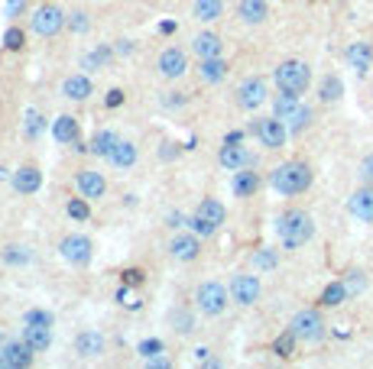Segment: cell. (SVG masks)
<instances>
[{
  "mask_svg": "<svg viewBox=\"0 0 373 369\" xmlns=\"http://www.w3.org/2000/svg\"><path fill=\"white\" fill-rule=\"evenodd\" d=\"M312 120H315V113H312V107L299 101V104L292 107V113H289V117H286V126H289V133H302L305 126L312 123Z\"/></svg>",
  "mask_w": 373,
  "mask_h": 369,
  "instance_id": "1f68e13d",
  "label": "cell"
},
{
  "mask_svg": "<svg viewBox=\"0 0 373 369\" xmlns=\"http://www.w3.org/2000/svg\"><path fill=\"white\" fill-rule=\"evenodd\" d=\"M273 81L279 91L302 98L312 84V69H309V62H302V59H286V62H279L273 69Z\"/></svg>",
  "mask_w": 373,
  "mask_h": 369,
  "instance_id": "277c9868",
  "label": "cell"
},
{
  "mask_svg": "<svg viewBox=\"0 0 373 369\" xmlns=\"http://www.w3.org/2000/svg\"><path fill=\"white\" fill-rule=\"evenodd\" d=\"M62 94L69 101H75V104H81V101H88L94 94V84L88 75H69L62 81Z\"/></svg>",
  "mask_w": 373,
  "mask_h": 369,
  "instance_id": "603a6c76",
  "label": "cell"
},
{
  "mask_svg": "<svg viewBox=\"0 0 373 369\" xmlns=\"http://www.w3.org/2000/svg\"><path fill=\"white\" fill-rule=\"evenodd\" d=\"M10 185H14V191H16V195L29 198V195H36V191L43 188V172H39V166L26 162V166H20V168H16V172H14Z\"/></svg>",
  "mask_w": 373,
  "mask_h": 369,
  "instance_id": "e0dca14e",
  "label": "cell"
},
{
  "mask_svg": "<svg viewBox=\"0 0 373 369\" xmlns=\"http://www.w3.org/2000/svg\"><path fill=\"white\" fill-rule=\"evenodd\" d=\"M260 172H254V166H247V168H237L231 178V191L234 198H254L257 191H260Z\"/></svg>",
  "mask_w": 373,
  "mask_h": 369,
  "instance_id": "d6986e66",
  "label": "cell"
},
{
  "mask_svg": "<svg viewBox=\"0 0 373 369\" xmlns=\"http://www.w3.org/2000/svg\"><path fill=\"white\" fill-rule=\"evenodd\" d=\"M237 20L244 26H260L269 20V4L267 0H237Z\"/></svg>",
  "mask_w": 373,
  "mask_h": 369,
  "instance_id": "44dd1931",
  "label": "cell"
},
{
  "mask_svg": "<svg viewBox=\"0 0 373 369\" xmlns=\"http://www.w3.org/2000/svg\"><path fill=\"white\" fill-rule=\"evenodd\" d=\"M192 52H195L198 59H214V56H224V42H221L218 33H212V29H202V33L192 39Z\"/></svg>",
  "mask_w": 373,
  "mask_h": 369,
  "instance_id": "7402d4cb",
  "label": "cell"
},
{
  "mask_svg": "<svg viewBox=\"0 0 373 369\" xmlns=\"http://www.w3.org/2000/svg\"><path fill=\"white\" fill-rule=\"evenodd\" d=\"M162 4H172V0H162Z\"/></svg>",
  "mask_w": 373,
  "mask_h": 369,
  "instance_id": "bcb514c9",
  "label": "cell"
},
{
  "mask_svg": "<svg viewBox=\"0 0 373 369\" xmlns=\"http://www.w3.org/2000/svg\"><path fill=\"white\" fill-rule=\"evenodd\" d=\"M172 324H176L179 334H192V330H195V318H192L189 311H182V308L172 311Z\"/></svg>",
  "mask_w": 373,
  "mask_h": 369,
  "instance_id": "8d00e7d4",
  "label": "cell"
},
{
  "mask_svg": "<svg viewBox=\"0 0 373 369\" xmlns=\"http://www.w3.org/2000/svg\"><path fill=\"white\" fill-rule=\"evenodd\" d=\"M156 69H159V75L166 81H179L189 71V52L179 49V46H166L159 52V59H156Z\"/></svg>",
  "mask_w": 373,
  "mask_h": 369,
  "instance_id": "4fadbf2b",
  "label": "cell"
},
{
  "mask_svg": "<svg viewBox=\"0 0 373 369\" xmlns=\"http://www.w3.org/2000/svg\"><path fill=\"white\" fill-rule=\"evenodd\" d=\"M4 263L23 266V263H29V253H23V246H7V250H4Z\"/></svg>",
  "mask_w": 373,
  "mask_h": 369,
  "instance_id": "f35d334b",
  "label": "cell"
},
{
  "mask_svg": "<svg viewBox=\"0 0 373 369\" xmlns=\"http://www.w3.org/2000/svg\"><path fill=\"white\" fill-rule=\"evenodd\" d=\"M33 363H36V350L23 337L4 340V350H0V366L4 369H29Z\"/></svg>",
  "mask_w": 373,
  "mask_h": 369,
  "instance_id": "7c38bea8",
  "label": "cell"
},
{
  "mask_svg": "<svg viewBox=\"0 0 373 369\" xmlns=\"http://www.w3.org/2000/svg\"><path fill=\"white\" fill-rule=\"evenodd\" d=\"M23 340L36 353H46L52 347V324H23Z\"/></svg>",
  "mask_w": 373,
  "mask_h": 369,
  "instance_id": "cb8c5ba5",
  "label": "cell"
},
{
  "mask_svg": "<svg viewBox=\"0 0 373 369\" xmlns=\"http://www.w3.org/2000/svg\"><path fill=\"white\" fill-rule=\"evenodd\" d=\"M267 98H269V91H267V81L263 78H244V81L237 84V91H234V101H237V107L240 111H260L263 104H267Z\"/></svg>",
  "mask_w": 373,
  "mask_h": 369,
  "instance_id": "8fae6325",
  "label": "cell"
},
{
  "mask_svg": "<svg viewBox=\"0 0 373 369\" xmlns=\"http://www.w3.org/2000/svg\"><path fill=\"white\" fill-rule=\"evenodd\" d=\"M23 46H26V33H23L20 26H10L7 33H4V49H7V52H20Z\"/></svg>",
  "mask_w": 373,
  "mask_h": 369,
  "instance_id": "e575fe53",
  "label": "cell"
},
{
  "mask_svg": "<svg viewBox=\"0 0 373 369\" xmlns=\"http://www.w3.org/2000/svg\"><path fill=\"white\" fill-rule=\"evenodd\" d=\"M75 188L85 201H101V198L107 195V178H104V172H98V168H78Z\"/></svg>",
  "mask_w": 373,
  "mask_h": 369,
  "instance_id": "5bb4252c",
  "label": "cell"
},
{
  "mask_svg": "<svg viewBox=\"0 0 373 369\" xmlns=\"http://www.w3.org/2000/svg\"><path fill=\"white\" fill-rule=\"evenodd\" d=\"M344 56H347V65L364 75V71L373 65V46H370V42H351Z\"/></svg>",
  "mask_w": 373,
  "mask_h": 369,
  "instance_id": "4316f807",
  "label": "cell"
},
{
  "mask_svg": "<svg viewBox=\"0 0 373 369\" xmlns=\"http://www.w3.org/2000/svg\"><path fill=\"white\" fill-rule=\"evenodd\" d=\"M52 136H56L62 146H71V143H78V120H75V117H59L56 126H52Z\"/></svg>",
  "mask_w": 373,
  "mask_h": 369,
  "instance_id": "f546056e",
  "label": "cell"
},
{
  "mask_svg": "<svg viewBox=\"0 0 373 369\" xmlns=\"http://www.w3.org/2000/svg\"><path fill=\"white\" fill-rule=\"evenodd\" d=\"M250 130H254V136L260 140L263 149H282V146H286V140L292 136V133H289V126H286V120H279L276 113H273V117L254 120V123H250Z\"/></svg>",
  "mask_w": 373,
  "mask_h": 369,
  "instance_id": "ba28073f",
  "label": "cell"
},
{
  "mask_svg": "<svg viewBox=\"0 0 373 369\" xmlns=\"http://www.w3.org/2000/svg\"><path fill=\"white\" fill-rule=\"evenodd\" d=\"M218 162H221V168H227V172H237V168L254 166V156L247 153V146H240V143H224L221 153H218Z\"/></svg>",
  "mask_w": 373,
  "mask_h": 369,
  "instance_id": "ffe728a7",
  "label": "cell"
},
{
  "mask_svg": "<svg viewBox=\"0 0 373 369\" xmlns=\"http://www.w3.org/2000/svg\"><path fill=\"white\" fill-rule=\"evenodd\" d=\"M23 324H52V314L49 311H26Z\"/></svg>",
  "mask_w": 373,
  "mask_h": 369,
  "instance_id": "60d3db41",
  "label": "cell"
},
{
  "mask_svg": "<svg viewBox=\"0 0 373 369\" xmlns=\"http://www.w3.org/2000/svg\"><path fill=\"white\" fill-rule=\"evenodd\" d=\"M59 256H62L69 266H75V269H85V266L94 259L91 237H85V233H69V237H62V243H59Z\"/></svg>",
  "mask_w": 373,
  "mask_h": 369,
  "instance_id": "9c48e42d",
  "label": "cell"
},
{
  "mask_svg": "<svg viewBox=\"0 0 373 369\" xmlns=\"http://www.w3.org/2000/svg\"><path fill=\"white\" fill-rule=\"evenodd\" d=\"M156 350H159V343H156V340H146V343H140V353H143V356H153Z\"/></svg>",
  "mask_w": 373,
  "mask_h": 369,
  "instance_id": "ee69618b",
  "label": "cell"
},
{
  "mask_svg": "<svg viewBox=\"0 0 373 369\" xmlns=\"http://www.w3.org/2000/svg\"><path fill=\"white\" fill-rule=\"evenodd\" d=\"M117 133L114 130H101V133H94V140H91V153L98 156V159H107V156L114 153V146H117Z\"/></svg>",
  "mask_w": 373,
  "mask_h": 369,
  "instance_id": "d6a6232c",
  "label": "cell"
},
{
  "mask_svg": "<svg viewBox=\"0 0 373 369\" xmlns=\"http://www.w3.org/2000/svg\"><path fill=\"white\" fill-rule=\"evenodd\" d=\"M276 237L286 250H302L305 243H312L315 237V221H312L309 211H286V214L276 217Z\"/></svg>",
  "mask_w": 373,
  "mask_h": 369,
  "instance_id": "7a4b0ae2",
  "label": "cell"
},
{
  "mask_svg": "<svg viewBox=\"0 0 373 369\" xmlns=\"http://www.w3.org/2000/svg\"><path fill=\"white\" fill-rule=\"evenodd\" d=\"M312 181H315V172H312V166L302 159H289L269 172V185H273V191L282 198L305 195V191L312 188Z\"/></svg>",
  "mask_w": 373,
  "mask_h": 369,
  "instance_id": "6da1fadb",
  "label": "cell"
},
{
  "mask_svg": "<svg viewBox=\"0 0 373 369\" xmlns=\"http://www.w3.org/2000/svg\"><path fill=\"white\" fill-rule=\"evenodd\" d=\"M166 250H169V256L176 259V263H195V259L202 256V237H198L195 230H192V233H176Z\"/></svg>",
  "mask_w": 373,
  "mask_h": 369,
  "instance_id": "2e32d148",
  "label": "cell"
},
{
  "mask_svg": "<svg viewBox=\"0 0 373 369\" xmlns=\"http://www.w3.org/2000/svg\"><path fill=\"white\" fill-rule=\"evenodd\" d=\"M344 94V84H341L338 75H324L322 84H318V101L322 104H334V101Z\"/></svg>",
  "mask_w": 373,
  "mask_h": 369,
  "instance_id": "4dcf8cb0",
  "label": "cell"
},
{
  "mask_svg": "<svg viewBox=\"0 0 373 369\" xmlns=\"http://www.w3.org/2000/svg\"><path fill=\"white\" fill-rule=\"evenodd\" d=\"M71 347H75L78 360H101V356H104L107 340H104L101 330L85 328V330H78V334H75V343H71Z\"/></svg>",
  "mask_w": 373,
  "mask_h": 369,
  "instance_id": "9a60e30c",
  "label": "cell"
},
{
  "mask_svg": "<svg viewBox=\"0 0 373 369\" xmlns=\"http://www.w3.org/2000/svg\"><path fill=\"white\" fill-rule=\"evenodd\" d=\"M69 26H71V29H78V33H81V29H88V14H71Z\"/></svg>",
  "mask_w": 373,
  "mask_h": 369,
  "instance_id": "7bdbcfd3",
  "label": "cell"
},
{
  "mask_svg": "<svg viewBox=\"0 0 373 369\" xmlns=\"http://www.w3.org/2000/svg\"><path fill=\"white\" fill-rule=\"evenodd\" d=\"M296 343H299V337L292 334V330H286V334H279L273 340V350H276V356H282V360H289L292 356V350H296Z\"/></svg>",
  "mask_w": 373,
  "mask_h": 369,
  "instance_id": "836d02e7",
  "label": "cell"
},
{
  "mask_svg": "<svg viewBox=\"0 0 373 369\" xmlns=\"http://www.w3.org/2000/svg\"><path fill=\"white\" fill-rule=\"evenodd\" d=\"M250 263H254V269L269 272V269H276V263H279V259H276L273 250H260V253H254V259H250Z\"/></svg>",
  "mask_w": 373,
  "mask_h": 369,
  "instance_id": "d590c367",
  "label": "cell"
},
{
  "mask_svg": "<svg viewBox=\"0 0 373 369\" xmlns=\"http://www.w3.org/2000/svg\"><path fill=\"white\" fill-rule=\"evenodd\" d=\"M192 16L198 23H214L224 16V0H195L192 4Z\"/></svg>",
  "mask_w": 373,
  "mask_h": 369,
  "instance_id": "83f0119b",
  "label": "cell"
},
{
  "mask_svg": "<svg viewBox=\"0 0 373 369\" xmlns=\"http://www.w3.org/2000/svg\"><path fill=\"white\" fill-rule=\"evenodd\" d=\"M344 285H347V292H351V295L364 292V288H367V276H364V272H347V276H344Z\"/></svg>",
  "mask_w": 373,
  "mask_h": 369,
  "instance_id": "74e56055",
  "label": "cell"
},
{
  "mask_svg": "<svg viewBox=\"0 0 373 369\" xmlns=\"http://www.w3.org/2000/svg\"><path fill=\"white\" fill-rule=\"evenodd\" d=\"M360 181H364V185H373V153L364 156V162H360Z\"/></svg>",
  "mask_w": 373,
  "mask_h": 369,
  "instance_id": "ab89813d",
  "label": "cell"
},
{
  "mask_svg": "<svg viewBox=\"0 0 373 369\" xmlns=\"http://www.w3.org/2000/svg\"><path fill=\"white\" fill-rule=\"evenodd\" d=\"M224 221H227L224 201H218V198H202L198 208L192 211V217H189V227L204 240V237H214V233L224 227Z\"/></svg>",
  "mask_w": 373,
  "mask_h": 369,
  "instance_id": "3957f363",
  "label": "cell"
},
{
  "mask_svg": "<svg viewBox=\"0 0 373 369\" xmlns=\"http://www.w3.org/2000/svg\"><path fill=\"white\" fill-rule=\"evenodd\" d=\"M0 350H4V334H0Z\"/></svg>",
  "mask_w": 373,
  "mask_h": 369,
  "instance_id": "f6af8a7d",
  "label": "cell"
},
{
  "mask_svg": "<svg viewBox=\"0 0 373 369\" xmlns=\"http://www.w3.org/2000/svg\"><path fill=\"white\" fill-rule=\"evenodd\" d=\"M347 211H351L354 221L373 223V185H360V188L347 198Z\"/></svg>",
  "mask_w": 373,
  "mask_h": 369,
  "instance_id": "ac0fdd59",
  "label": "cell"
},
{
  "mask_svg": "<svg viewBox=\"0 0 373 369\" xmlns=\"http://www.w3.org/2000/svg\"><path fill=\"white\" fill-rule=\"evenodd\" d=\"M65 26H69V14H65L62 7H56V4H43V7H36L33 16H29V29H33L39 39H52V36H59Z\"/></svg>",
  "mask_w": 373,
  "mask_h": 369,
  "instance_id": "52a82bcc",
  "label": "cell"
},
{
  "mask_svg": "<svg viewBox=\"0 0 373 369\" xmlns=\"http://www.w3.org/2000/svg\"><path fill=\"white\" fill-rule=\"evenodd\" d=\"M69 214H71V217H78V221H85V217H88V204H85V198H81V201H69Z\"/></svg>",
  "mask_w": 373,
  "mask_h": 369,
  "instance_id": "b9f144b4",
  "label": "cell"
},
{
  "mask_svg": "<svg viewBox=\"0 0 373 369\" xmlns=\"http://www.w3.org/2000/svg\"><path fill=\"white\" fill-rule=\"evenodd\" d=\"M227 288H231V301L240 308H254L263 295V282L257 272H237Z\"/></svg>",
  "mask_w": 373,
  "mask_h": 369,
  "instance_id": "30bf717a",
  "label": "cell"
},
{
  "mask_svg": "<svg viewBox=\"0 0 373 369\" xmlns=\"http://www.w3.org/2000/svg\"><path fill=\"white\" fill-rule=\"evenodd\" d=\"M289 330L299 337V343H322L324 334H328V324H324V318H322L318 308H302V311L292 314Z\"/></svg>",
  "mask_w": 373,
  "mask_h": 369,
  "instance_id": "5b68a950",
  "label": "cell"
},
{
  "mask_svg": "<svg viewBox=\"0 0 373 369\" xmlns=\"http://www.w3.org/2000/svg\"><path fill=\"white\" fill-rule=\"evenodd\" d=\"M227 78V62L224 56H214V59H198V81L204 84H218Z\"/></svg>",
  "mask_w": 373,
  "mask_h": 369,
  "instance_id": "d4e9b609",
  "label": "cell"
},
{
  "mask_svg": "<svg viewBox=\"0 0 373 369\" xmlns=\"http://www.w3.org/2000/svg\"><path fill=\"white\" fill-rule=\"evenodd\" d=\"M231 305V288H224L221 282H202L195 288V308L204 314V318H221Z\"/></svg>",
  "mask_w": 373,
  "mask_h": 369,
  "instance_id": "8992f818",
  "label": "cell"
},
{
  "mask_svg": "<svg viewBox=\"0 0 373 369\" xmlns=\"http://www.w3.org/2000/svg\"><path fill=\"white\" fill-rule=\"evenodd\" d=\"M347 298H351V292H347L344 279H338V282H331V285H324L318 305H322V308H338V305H344Z\"/></svg>",
  "mask_w": 373,
  "mask_h": 369,
  "instance_id": "f1b7e54d",
  "label": "cell"
},
{
  "mask_svg": "<svg viewBox=\"0 0 373 369\" xmlns=\"http://www.w3.org/2000/svg\"><path fill=\"white\" fill-rule=\"evenodd\" d=\"M136 159H140V153H136V146L130 140H117V146H114V153L107 156V162H111L114 168H120V172H127V168L136 166Z\"/></svg>",
  "mask_w": 373,
  "mask_h": 369,
  "instance_id": "484cf974",
  "label": "cell"
}]
</instances>
